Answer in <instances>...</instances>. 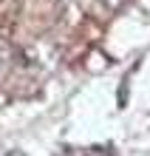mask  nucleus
Here are the masks:
<instances>
[{
  "instance_id": "1",
  "label": "nucleus",
  "mask_w": 150,
  "mask_h": 156,
  "mask_svg": "<svg viewBox=\"0 0 150 156\" xmlns=\"http://www.w3.org/2000/svg\"><path fill=\"white\" fill-rule=\"evenodd\" d=\"M105 3H108V6H116V3H119V0H105Z\"/></svg>"
}]
</instances>
